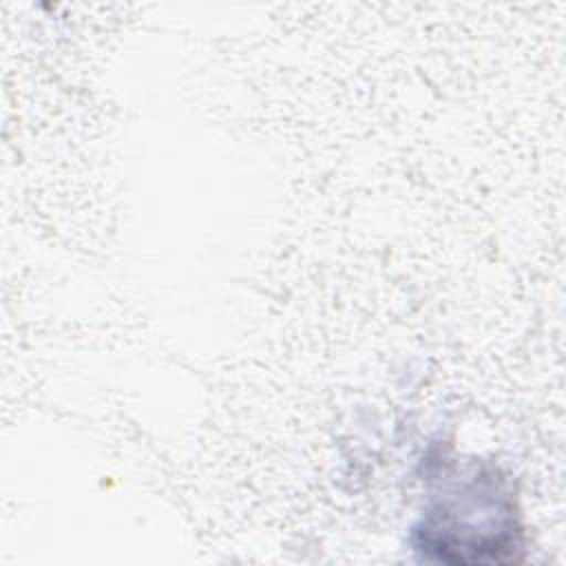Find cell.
I'll list each match as a JSON object with an SVG mask.
<instances>
[{"instance_id":"cell-1","label":"cell","mask_w":566,"mask_h":566,"mask_svg":"<svg viewBox=\"0 0 566 566\" xmlns=\"http://www.w3.org/2000/svg\"><path fill=\"white\" fill-rule=\"evenodd\" d=\"M520 533L509 482L493 467L467 464L431 493L413 546L436 562L493 564L515 559Z\"/></svg>"}]
</instances>
